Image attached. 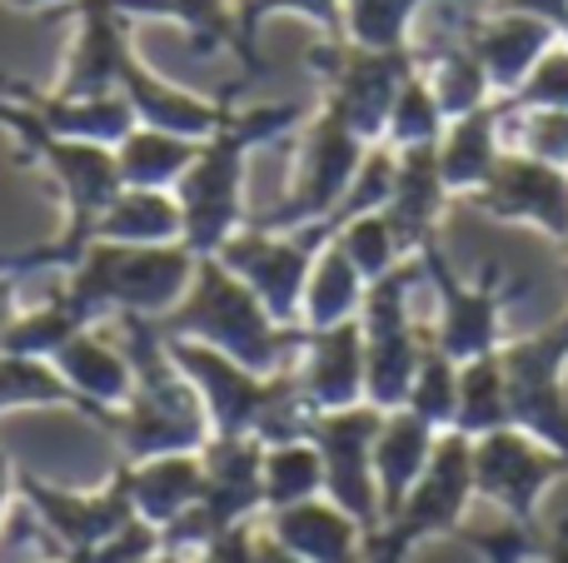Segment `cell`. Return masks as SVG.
Listing matches in <instances>:
<instances>
[{"label":"cell","instance_id":"6da1fadb","mask_svg":"<svg viewBox=\"0 0 568 563\" xmlns=\"http://www.w3.org/2000/svg\"><path fill=\"white\" fill-rule=\"evenodd\" d=\"M310 120L304 100H284V105H255V110H230L225 125L210 140H200L195 165L175 185L180 215H185V245L190 255H215L230 235L245 229V165L250 150L270 145V140L290 135Z\"/></svg>","mask_w":568,"mask_h":563},{"label":"cell","instance_id":"7a4b0ae2","mask_svg":"<svg viewBox=\"0 0 568 563\" xmlns=\"http://www.w3.org/2000/svg\"><path fill=\"white\" fill-rule=\"evenodd\" d=\"M160 335L175 339H195V345L220 349L225 359L245 365L250 375L275 379L290 369V355H300L310 329L300 325H275L270 309L255 299V289L240 275H230L215 255L195 259V275H190V289L170 315L155 319Z\"/></svg>","mask_w":568,"mask_h":563},{"label":"cell","instance_id":"3957f363","mask_svg":"<svg viewBox=\"0 0 568 563\" xmlns=\"http://www.w3.org/2000/svg\"><path fill=\"white\" fill-rule=\"evenodd\" d=\"M195 259L200 255H190V245H110V239H95L80 255V265L60 275L55 295L85 329L115 315L160 319L185 299Z\"/></svg>","mask_w":568,"mask_h":563},{"label":"cell","instance_id":"277c9868","mask_svg":"<svg viewBox=\"0 0 568 563\" xmlns=\"http://www.w3.org/2000/svg\"><path fill=\"white\" fill-rule=\"evenodd\" d=\"M310 65L324 80L320 105L339 115L364 145H384L394 95L404 90V80L424 70V50H359L349 40H320L310 50Z\"/></svg>","mask_w":568,"mask_h":563},{"label":"cell","instance_id":"5b68a950","mask_svg":"<svg viewBox=\"0 0 568 563\" xmlns=\"http://www.w3.org/2000/svg\"><path fill=\"white\" fill-rule=\"evenodd\" d=\"M339 229H344L339 215L314 219V225H300V229H280V235L245 225L240 235H230L225 245L215 249V259L255 289V299L270 309L275 325H300L310 269H314V259L329 249V239L339 235Z\"/></svg>","mask_w":568,"mask_h":563},{"label":"cell","instance_id":"8992f818","mask_svg":"<svg viewBox=\"0 0 568 563\" xmlns=\"http://www.w3.org/2000/svg\"><path fill=\"white\" fill-rule=\"evenodd\" d=\"M364 155H369V145H364L339 115H329L324 105H314V115L304 120L300 175H294L290 199H280L275 209L250 215L245 225L280 235V229H300V225H314V219H329L334 209H339V199L349 195Z\"/></svg>","mask_w":568,"mask_h":563},{"label":"cell","instance_id":"52a82bcc","mask_svg":"<svg viewBox=\"0 0 568 563\" xmlns=\"http://www.w3.org/2000/svg\"><path fill=\"white\" fill-rule=\"evenodd\" d=\"M504 395H509V429L559 449L568 459V315L529 339L499 345Z\"/></svg>","mask_w":568,"mask_h":563},{"label":"cell","instance_id":"ba28073f","mask_svg":"<svg viewBox=\"0 0 568 563\" xmlns=\"http://www.w3.org/2000/svg\"><path fill=\"white\" fill-rule=\"evenodd\" d=\"M419 265H424V285L439 295V319L429 325V345L439 355H449L454 365H469L499 349L504 335V279L499 269H489V279L464 285L459 269L449 265L439 235L419 245Z\"/></svg>","mask_w":568,"mask_h":563},{"label":"cell","instance_id":"9c48e42d","mask_svg":"<svg viewBox=\"0 0 568 563\" xmlns=\"http://www.w3.org/2000/svg\"><path fill=\"white\" fill-rule=\"evenodd\" d=\"M379 424H384V409L374 405L314 414L310 424V444L320 449V464H324V494L354 524H364V534H374L384 524L379 489H374V434H379Z\"/></svg>","mask_w":568,"mask_h":563},{"label":"cell","instance_id":"30bf717a","mask_svg":"<svg viewBox=\"0 0 568 563\" xmlns=\"http://www.w3.org/2000/svg\"><path fill=\"white\" fill-rule=\"evenodd\" d=\"M559 474H568V459L519 429H494V434L474 439V489L494 499L514 524H529L539 494Z\"/></svg>","mask_w":568,"mask_h":563},{"label":"cell","instance_id":"8fae6325","mask_svg":"<svg viewBox=\"0 0 568 563\" xmlns=\"http://www.w3.org/2000/svg\"><path fill=\"white\" fill-rule=\"evenodd\" d=\"M469 205L494 219H509V225H534L549 239L568 245V170L559 165L504 150L484 190L469 195Z\"/></svg>","mask_w":568,"mask_h":563},{"label":"cell","instance_id":"7c38bea8","mask_svg":"<svg viewBox=\"0 0 568 563\" xmlns=\"http://www.w3.org/2000/svg\"><path fill=\"white\" fill-rule=\"evenodd\" d=\"M464 40H469V50L479 55L484 75H489L494 100H509L529 80V70L559 45V30L534 16H519V10H494V16L474 20Z\"/></svg>","mask_w":568,"mask_h":563},{"label":"cell","instance_id":"4fadbf2b","mask_svg":"<svg viewBox=\"0 0 568 563\" xmlns=\"http://www.w3.org/2000/svg\"><path fill=\"white\" fill-rule=\"evenodd\" d=\"M300 355L304 359H300V369H294V379H300V395L314 414H334V409L364 405V329H359V319L310 335Z\"/></svg>","mask_w":568,"mask_h":563},{"label":"cell","instance_id":"5bb4252c","mask_svg":"<svg viewBox=\"0 0 568 563\" xmlns=\"http://www.w3.org/2000/svg\"><path fill=\"white\" fill-rule=\"evenodd\" d=\"M399 165H394V195L389 205L379 209L389 219L394 239H399L404 255H419L424 239L439 235V219H444V205H449V190H444V175H439V155L434 145L424 150H394Z\"/></svg>","mask_w":568,"mask_h":563},{"label":"cell","instance_id":"9a60e30c","mask_svg":"<svg viewBox=\"0 0 568 563\" xmlns=\"http://www.w3.org/2000/svg\"><path fill=\"white\" fill-rule=\"evenodd\" d=\"M434 155H439V175L449 195L469 199L474 190H484V180L494 175L504 155V100H489V105L449 120Z\"/></svg>","mask_w":568,"mask_h":563},{"label":"cell","instance_id":"2e32d148","mask_svg":"<svg viewBox=\"0 0 568 563\" xmlns=\"http://www.w3.org/2000/svg\"><path fill=\"white\" fill-rule=\"evenodd\" d=\"M50 365H55V375L65 379L70 389H75L80 409H85V414H95L100 424H105L110 409L125 405V399H130V385H135L125 349L105 345L95 329H80L70 345H60L55 355H50Z\"/></svg>","mask_w":568,"mask_h":563},{"label":"cell","instance_id":"e0dca14e","mask_svg":"<svg viewBox=\"0 0 568 563\" xmlns=\"http://www.w3.org/2000/svg\"><path fill=\"white\" fill-rule=\"evenodd\" d=\"M434 444H439V434H434L419 414H409V409L384 414L379 434H374V489H379L384 519H389L394 509L409 499V489L419 484V474L434 459Z\"/></svg>","mask_w":568,"mask_h":563},{"label":"cell","instance_id":"ac0fdd59","mask_svg":"<svg viewBox=\"0 0 568 563\" xmlns=\"http://www.w3.org/2000/svg\"><path fill=\"white\" fill-rule=\"evenodd\" d=\"M275 544L300 563H364V539L344 509L310 499L275 514Z\"/></svg>","mask_w":568,"mask_h":563},{"label":"cell","instance_id":"d6986e66","mask_svg":"<svg viewBox=\"0 0 568 563\" xmlns=\"http://www.w3.org/2000/svg\"><path fill=\"white\" fill-rule=\"evenodd\" d=\"M120 20H175L190 30V45L200 55L215 50H235L245 60V40H240V6L235 0H95Z\"/></svg>","mask_w":568,"mask_h":563},{"label":"cell","instance_id":"ffe728a7","mask_svg":"<svg viewBox=\"0 0 568 563\" xmlns=\"http://www.w3.org/2000/svg\"><path fill=\"white\" fill-rule=\"evenodd\" d=\"M130 474V504L135 519L155 529H170L180 514H190L205 484V464L200 454H165V459H145V464L125 469Z\"/></svg>","mask_w":568,"mask_h":563},{"label":"cell","instance_id":"44dd1931","mask_svg":"<svg viewBox=\"0 0 568 563\" xmlns=\"http://www.w3.org/2000/svg\"><path fill=\"white\" fill-rule=\"evenodd\" d=\"M95 239L110 245H185V215L175 190H120L95 219Z\"/></svg>","mask_w":568,"mask_h":563},{"label":"cell","instance_id":"7402d4cb","mask_svg":"<svg viewBox=\"0 0 568 563\" xmlns=\"http://www.w3.org/2000/svg\"><path fill=\"white\" fill-rule=\"evenodd\" d=\"M195 155H200V140L135 125L125 135V145L115 150L120 190H175L185 180V170L195 165Z\"/></svg>","mask_w":568,"mask_h":563},{"label":"cell","instance_id":"603a6c76","mask_svg":"<svg viewBox=\"0 0 568 563\" xmlns=\"http://www.w3.org/2000/svg\"><path fill=\"white\" fill-rule=\"evenodd\" d=\"M364 289L369 285L359 279V269H354L349 259H344V249L329 239V249L314 259L310 285H304L300 325L310 329V335L334 329V325H349V319H359V309H364Z\"/></svg>","mask_w":568,"mask_h":563},{"label":"cell","instance_id":"cb8c5ba5","mask_svg":"<svg viewBox=\"0 0 568 563\" xmlns=\"http://www.w3.org/2000/svg\"><path fill=\"white\" fill-rule=\"evenodd\" d=\"M424 80H429L434 100H439L444 125L494 100V85H489V75H484L479 55L469 50V40H459V45H449V50H424Z\"/></svg>","mask_w":568,"mask_h":563},{"label":"cell","instance_id":"d4e9b609","mask_svg":"<svg viewBox=\"0 0 568 563\" xmlns=\"http://www.w3.org/2000/svg\"><path fill=\"white\" fill-rule=\"evenodd\" d=\"M494 429H509V395H504L499 349L459 365V414H454V434L464 439H484Z\"/></svg>","mask_w":568,"mask_h":563},{"label":"cell","instance_id":"484cf974","mask_svg":"<svg viewBox=\"0 0 568 563\" xmlns=\"http://www.w3.org/2000/svg\"><path fill=\"white\" fill-rule=\"evenodd\" d=\"M324 494V464L320 449L310 439L265 449V504L270 509H294Z\"/></svg>","mask_w":568,"mask_h":563},{"label":"cell","instance_id":"4316f807","mask_svg":"<svg viewBox=\"0 0 568 563\" xmlns=\"http://www.w3.org/2000/svg\"><path fill=\"white\" fill-rule=\"evenodd\" d=\"M240 6V40H245V75L260 80L265 60L255 50V35L270 16H300L324 30V40H344V0H235Z\"/></svg>","mask_w":568,"mask_h":563},{"label":"cell","instance_id":"83f0119b","mask_svg":"<svg viewBox=\"0 0 568 563\" xmlns=\"http://www.w3.org/2000/svg\"><path fill=\"white\" fill-rule=\"evenodd\" d=\"M429 0H344V40L359 50H404Z\"/></svg>","mask_w":568,"mask_h":563},{"label":"cell","instance_id":"f1b7e54d","mask_svg":"<svg viewBox=\"0 0 568 563\" xmlns=\"http://www.w3.org/2000/svg\"><path fill=\"white\" fill-rule=\"evenodd\" d=\"M36 405H75V389L55 375L50 359L0 355V409H36Z\"/></svg>","mask_w":568,"mask_h":563},{"label":"cell","instance_id":"f546056e","mask_svg":"<svg viewBox=\"0 0 568 563\" xmlns=\"http://www.w3.org/2000/svg\"><path fill=\"white\" fill-rule=\"evenodd\" d=\"M444 135V115H439V100H434L429 80L409 75L404 90L394 95V110H389V130H384V145L389 150H424V145H439Z\"/></svg>","mask_w":568,"mask_h":563},{"label":"cell","instance_id":"4dcf8cb0","mask_svg":"<svg viewBox=\"0 0 568 563\" xmlns=\"http://www.w3.org/2000/svg\"><path fill=\"white\" fill-rule=\"evenodd\" d=\"M334 245L344 249V259H349L354 269H359V279L364 285H379L389 269H399L404 259H414V255H404L399 249V239H394V229H389V219L374 209V215H359V219H349V225L334 235Z\"/></svg>","mask_w":568,"mask_h":563},{"label":"cell","instance_id":"1f68e13d","mask_svg":"<svg viewBox=\"0 0 568 563\" xmlns=\"http://www.w3.org/2000/svg\"><path fill=\"white\" fill-rule=\"evenodd\" d=\"M504 150L568 170V110H509L504 100Z\"/></svg>","mask_w":568,"mask_h":563},{"label":"cell","instance_id":"d6a6232c","mask_svg":"<svg viewBox=\"0 0 568 563\" xmlns=\"http://www.w3.org/2000/svg\"><path fill=\"white\" fill-rule=\"evenodd\" d=\"M409 414H419L429 429H454V414H459V365L439 349H424L419 375H414L409 389Z\"/></svg>","mask_w":568,"mask_h":563},{"label":"cell","instance_id":"836d02e7","mask_svg":"<svg viewBox=\"0 0 568 563\" xmlns=\"http://www.w3.org/2000/svg\"><path fill=\"white\" fill-rule=\"evenodd\" d=\"M509 110H568V45L564 40L529 70V80L509 95Z\"/></svg>","mask_w":568,"mask_h":563},{"label":"cell","instance_id":"e575fe53","mask_svg":"<svg viewBox=\"0 0 568 563\" xmlns=\"http://www.w3.org/2000/svg\"><path fill=\"white\" fill-rule=\"evenodd\" d=\"M474 544L489 554V563H524L529 554H539V539L529 534V524H509L499 534H479Z\"/></svg>","mask_w":568,"mask_h":563},{"label":"cell","instance_id":"d590c367","mask_svg":"<svg viewBox=\"0 0 568 563\" xmlns=\"http://www.w3.org/2000/svg\"><path fill=\"white\" fill-rule=\"evenodd\" d=\"M499 10H519V16H534L554 30H564L568 20V0H499Z\"/></svg>","mask_w":568,"mask_h":563},{"label":"cell","instance_id":"8d00e7d4","mask_svg":"<svg viewBox=\"0 0 568 563\" xmlns=\"http://www.w3.org/2000/svg\"><path fill=\"white\" fill-rule=\"evenodd\" d=\"M16 279H0V335H6V325L16 319Z\"/></svg>","mask_w":568,"mask_h":563},{"label":"cell","instance_id":"74e56055","mask_svg":"<svg viewBox=\"0 0 568 563\" xmlns=\"http://www.w3.org/2000/svg\"><path fill=\"white\" fill-rule=\"evenodd\" d=\"M10 10H65L70 0H6Z\"/></svg>","mask_w":568,"mask_h":563},{"label":"cell","instance_id":"f35d334b","mask_svg":"<svg viewBox=\"0 0 568 563\" xmlns=\"http://www.w3.org/2000/svg\"><path fill=\"white\" fill-rule=\"evenodd\" d=\"M6 494H10V464H6V454H0V509H6Z\"/></svg>","mask_w":568,"mask_h":563},{"label":"cell","instance_id":"ab89813d","mask_svg":"<svg viewBox=\"0 0 568 563\" xmlns=\"http://www.w3.org/2000/svg\"><path fill=\"white\" fill-rule=\"evenodd\" d=\"M544 563H568V539H564V544H554L549 554H544Z\"/></svg>","mask_w":568,"mask_h":563},{"label":"cell","instance_id":"60d3db41","mask_svg":"<svg viewBox=\"0 0 568 563\" xmlns=\"http://www.w3.org/2000/svg\"><path fill=\"white\" fill-rule=\"evenodd\" d=\"M559 40H564V45H568V20H564V30H559Z\"/></svg>","mask_w":568,"mask_h":563}]
</instances>
